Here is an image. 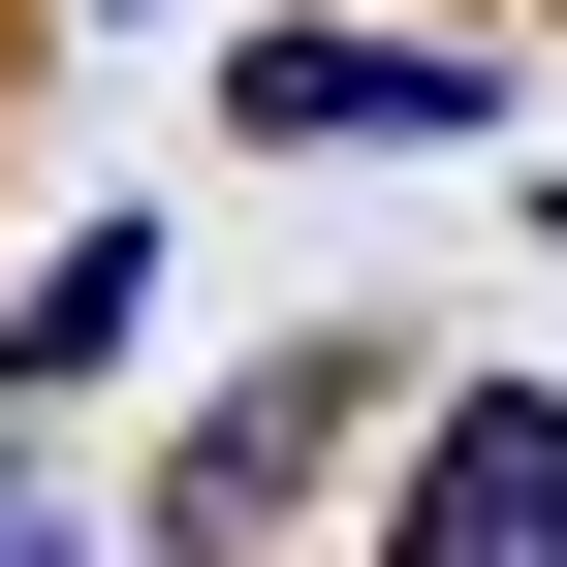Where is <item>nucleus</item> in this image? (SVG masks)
I'll return each mask as SVG.
<instances>
[{
    "mask_svg": "<svg viewBox=\"0 0 567 567\" xmlns=\"http://www.w3.org/2000/svg\"><path fill=\"white\" fill-rule=\"evenodd\" d=\"M347 410H379V347H252V379H221V410L158 442V505H126V536H158V567H221V536H284V505L347 473Z\"/></svg>",
    "mask_w": 567,
    "mask_h": 567,
    "instance_id": "nucleus-1",
    "label": "nucleus"
},
{
    "mask_svg": "<svg viewBox=\"0 0 567 567\" xmlns=\"http://www.w3.org/2000/svg\"><path fill=\"white\" fill-rule=\"evenodd\" d=\"M221 95L284 126V158H379V126H473V32H252Z\"/></svg>",
    "mask_w": 567,
    "mask_h": 567,
    "instance_id": "nucleus-3",
    "label": "nucleus"
},
{
    "mask_svg": "<svg viewBox=\"0 0 567 567\" xmlns=\"http://www.w3.org/2000/svg\"><path fill=\"white\" fill-rule=\"evenodd\" d=\"M126 316H158V221H95V252H32V347H0V379H126Z\"/></svg>",
    "mask_w": 567,
    "mask_h": 567,
    "instance_id": "nucleus-4",
    "label": "nucleus"
},
{
    "mask_svg": "<svg viewBox=\"0 0 567 567\" xmlns=\"http://www.w3.org/2000/svg\"><path fill=\"white\" fill-rule=\"evenodd\" d=\"M0 567H63V536H32V505H0Z\"/></svg>",
    "mask_w": 567,
    "mask_h": 567,
    "instance_id": "nucleus-5",
    "label": "nucleus"
},
{
    "mask_svg": "<svg viewBox=\"0 0 567 567\" xmlns=\"http://www.w3.org/2000/svg\"><path fill=\"white\" fill-rule=\"evenodd\" d=\"M379 567H567V379H473L442 442H410V505H379Z\"/></svg>",
    "mask_w": 567,
    "mask_h": 567,
    "instance_id": "nucleus-2",
    "label": "nucleus"
}]
</instances>
